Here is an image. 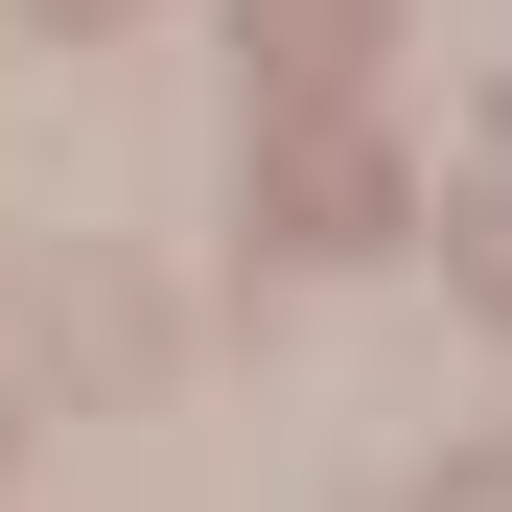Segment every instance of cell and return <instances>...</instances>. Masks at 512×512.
Segmentation results:
<instances>
[{"instance_id":"cell-3","label":"cell","mask_w":512,"mask_h":512,"mask_svg":"<svg viewBox=\"0 0 512 512\" xmlns=\"http://www.w3.org/2000/svg\"><path fill=\"white\" fill-rule=\"evenodd\" d=\"M396 0H233V47H256V94H350Z\"/></svg>"},{"instance_id":"cell-5","label":"cell","mask_w":512,"mask_h":512,"mask_svg":"<svg viewBox=\"0 0 512 512\" xmlns=\"http://www.w3.org/2000/svg\"><path fill=\"white\" fill-rule=\"evenodd\" d=\"M24 24H47V47H70V24H140V0H24Z\"/></svg>"},{"instance_id":"cell-1","label":"cell","mask_w":512,"mask_h":512,"mask_svg":"<svg viewBox=\"0 0 512 512\" xmlns=\"http://www.w3.org/2000/svg\"><path fill=\"white\" fill-rule=\"evenodd\" d=\"M187 373V303L140 256H0V396H163Z\"/></svg>"},{"instance_id":"cell-4","label":"cell","mask_w":512,"mask_h":512,"mask_svg":"<svg viewBox=\"0 0 512 512\" xmlns=\"http://www.w3.org/2000/svg\"><path fill=\"white\" fill-rule=\"evenodd\" d=\"M443 256H466V303L512 326V163H489V187H443Z\"/></svg>"},{"instance_id":"cell-2","label":"cell","mask_w":512,"mask_h":512,"mask_svg":"<svg viewBox=\"0 0 512 512\" xmlns=\"http://www.w3.org/2000/svg\"><path fill=\"white\" fill-rule=\"evenodd\" d=\"M256 233H280V256H396L419 233V187H396V140L350 117V94H256Z\"/></svg>"}]
</instances>
